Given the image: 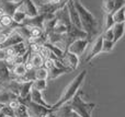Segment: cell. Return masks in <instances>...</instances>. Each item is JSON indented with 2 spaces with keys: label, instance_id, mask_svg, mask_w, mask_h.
I'll return each instance as SVG.
<instances>
[{
  "label": "cell",
  "instance_id": "d4e9b609",
  "mask_svg": "<svg viewBox=\"0 0 125 117\" xmlns=\"http://www.w3.org/2000/svg\"><path fill=\"white\" fill-rule=\"evenodd\" d=\"M103 37H104V39L114 42V33H113V28H109V30L104 31L103 32Z\"/></svg>",
  "mask_w": 125,
  "mask_h": 117
},
{
  "label": "cell",
  "instance_id": "f1b7e54d",
  "mask_svg": "<svg viewBox=\"0 0 125 117\" xmlns=\"http://www.w3.org/2000/svg\"><path fill=\"white\" fill-rule=\"evenodd\" d=\"M44 117H59L58 115H57L56 111H50L47 114H46Z\"/></svg>",
  "mask_w": 125,
  "mask_h": 117
},
{
  "label": "cell",
  "instance_id": "8fae6325",
  "mask_svg": "<svg viewBox=\"0 0 125 117\" xmlns=\"http://www.w3.org/2000/svg\"><path fill=\"white\" fill-rule=\"evenodd\" d=\"M22 42H25V38H24V37L22 36V35L20 34L17 30H15L14 32H13L12 34L8 37V39H7V41L1 45V48L2 49H6V48L12 47V46L22 43Z\"/></svg>",
  "mask_w": 125,
  "mask_h": 117
},
{
  "label": "cell",
  "instance_id": "3957f363",
  "mask_svg": "<svg viewBox=\"0 0 125 117\" xmlns=\"http://www.w3.org/2000/svg\"><path fill=\"white\" fill-rule=\"evenodd\" d=\"M70 106L76 113L79 114L81 117H92L91 116V113L94 109L95 104L94 103L84 102L82 100L81 95L77 93L75 95V98L70 101Z\"/></svg>",
  "mask_w": 125,
  "mask_h": 117
},
{
  "label": "cell",
  "instance_id": "4fadbf2b",
  "mask_svg": "<svg viewBox=\"0 0 125 117\" xmlns=\"http://www.w3.org/2000/svg\"><path fill=\"white\" fill-rule=\"evenodd\" d=\"M11 70L9 69V66L6 61L0 60V83H6L10 80H13L11 77Z\"/></svg>",
  "mask_w": 125,
  "mask_h": 117
},
{
  "label": "cell",
  "instance_id": "603a6c76",
  "mask_svg": "<svg viewBox=\"0 0 125 117\" xmlns=\"http://www.w3.org/2000/svg\"><path fill=\"white\" fill-rule=\"evenodd\" d=\"M115 46V43L113 41H108L104 39L103 45H102V53H111Z\"/></svg>",
  "mask_w": 125,
  "mask_h": 117
},
{
  "label": "cell",
  "instance_id": "836d02e7",
  "mask_svg": "<svg viewBox=\"0 0 125 117\" xmlns=\"http://www.w3.org/2000/svg\"><path fill=\"white\" fill-rule=\"evenodd\" d=\"M62 1H66V0H62Z\"/></svg>",
  "mask_w": 125,
  "mask_h": 117
},
{
  "label": "cell",
  "instance_id": "44dd1931",
  "mask_svg": "<svg viewBox=\"0 0 125 117\" xmlns=\"http://www.w3.org/2000/svg\"><path fill=\"white\" fill-rule=\"evenodd\" d=\"M114 2L115 0H103L102 1V9L105 14L114 12Z\"/></svg>",
  "mask_w": 125,
  "mask_h": 117
},
{
  "label": "cell",
  "instance_id": "8992f818",
  "mask_svg": "<svg viewBox=\"0 0 125 117\" xmlns=\"http://www.w3.org/2000/svg\"><path fill=\"white\" fill-rule=\"evenodd\" d=\"M67 8H68V12H69V18H70V22L73 25L77 26L78 28H82V24L80 21V17L79 13H78L77 9L75 7V2L73 0H67Z\"/></svg>",
  "mask_w": 125,
  "mask_h": 117
},
{
  "label": "cell",
  "instance_id": "52a82bcc",
  "mask_svg": "<svg viewBox=\"0 0 125 117\" xmlns=\"http://www.w3.org/2000/svg\"><path fill=\"white\" fill-rule=\"evenodd\" d=\"M103 41H104L103 34L99 35V36L94 39V42H93V44H92V47H91L90 53H89V55L87 56V58H86V63H90V60H92L95 56H98L99 54H101Z\"/></svg>",
  "mask_w": 125,
  "mask_h": 117
},
{
  "label": "cell",
  "instance_id": "d6986e66",
  "mask_svg": "<svg viewBox=\"0 0 125 117\" xmlns=\"http://www.w3.org/2000/svg\"><path fill=\"white\" fill-rule=\"evenodd\" d=\"M48 70L45 67L36 68L35 69V80H47L48 79Z\"/></svg>",
  "mask_w": 125,
  "mask_h": 117
},
{
  "label": "cell",
  "instance_id": "83f0119b",
  "mask_svg": "<svg viewBox=\"0 0 125 117\" xmlns=\"http://www.w3.org/2000/svg\"><path fill=\"white\" fill-rule=\"evenodd\" d=\"M7 57H8V55H7V52H6V49H0V60H6L7 59Z\"/></svg>",
  "mask_w": 125,
  "mask_h": 117
},
{
  "label": "cell",
  "instance_id": "277c9868",
  "mask_svg": "<svg viewBox=\"0 0 125 117\" xmlns=\"http://www.w3.org/2000/svg\"><path fill=\"white\" fill-rule=\"evenodd\" d=\"M88 45H89V38H87V37H84V38H77L69 44L67 50L73 53V54H76L77 56H81L84 53Z\"/></svg>",
  "mask_w": 125,
  "mask_h": 117
},
{
  "label": "cell",
  "instance_id": "4316f807",
  "mask_svg": "<svg viewBox=\"0 0 125 117\" xmlns=\"http://www.w3.org/2000/svg\"><path fill=\"white\" fill-rule=\"evenodd\" d=\"M125 7V0H115L114 2V11Z\"/></svg>",
  "mask_w": 125,
  "mask_h": 117
},
{
  "label": "cell",
  "instance_id": "ffe728a7",
  "mask_svg": "<svg viewBox=\"0 0 125 117\" xmlns=\"http://www.w3.org/2000/svg\"><path fill=\"white\" fill-rule=\"evenodd\" d=\"M112 15H113V18H114L115 23H121V22H124L125 23V7L114 11V12L112 13Z\"/></svg>",
  "mask_w": 125,
  "mask_h": 117
},
{
  "label": "cell",
  "instance_id": "7a4b0ae2",
  "mask_svg": "<svg viewBox=\"0 0 125 117\" xmlns=\"http://www.w3.org/2000/svg\"><path fill=\"white\" fill-rule=\"evenodd\" d=\"M75 7L77 9L80 17V21L82 24V28L87 33V36L90 39L93 35H95L98 31V21L94 15L81 3V2H75Z\"/></svg>",
  "mask_w": 125,
  "mask_h": 117
},
{
  "label": "cell",
  "instance_id": "5b68a950",
  "mask_svg": "<svg viewBox=\"0 0 125 117\" xmlns=\"http://www.w3.org/2000/svg\"><path fill=\"white\" fill-rule=\"evenodd\" d=\"M25 104L28 106L30 117H44L51 111V109L46 108V107L42 106L40 104H36V103L32 102V101H28Z\"/></svg>",
  "mask_w": 125,
  "mask_h": 117
},
{
  "label": "cell",
  "instance_id": "5bb4252c",
  "mask_svg": "<svg viewBox=\"0 0 125 117\" xmlns=\"http://www.w3.org/2000/svg\"><path fill=\"white\" fill-rule=\"evenodd\" d=\"M113 33H114V43L116 44L122 37L124 36L125 33V23L121 22V23H115L113 26Z\"/></svg>",
  "mask_w": 125,
  "mask_h": 117
},
{
  "label": "cell",
  "instance_id": "2e32d148",
  "mask_svg": "<svg viewBox=\"0 0 125 117\" xmlns=\"http://www.w3.org/2000/svg\"><path fill=\"white\" fill-rule=\"evenodd\" d=\"M12 74L17 78H22L24 74L28 72V69L25 67V63H17V65L12 66Z\"/></svg>",
  "mask_w": 125,
  "mask_h": 117
},
{
  "label": "cell",
  "instance_id": "484cf974",
  "mask_svg": "<svg viewBox=\"0 0 125 117\" xmlns=\"http://www.w3.org/2000/svg\"><path fill=\"white\" fill-rule=\"evenodd\" d=\"M1 112H2V113H3L6 116H12V117H14V109L11 108V107L8 106L7 104L4 105L3 107H2Z\"/></svg>",
  "mask_w": 125,
  "mask_h": 117
},
{
  "label": "cell",
  "instance_id": "6da1fadb",
  "mask_svg": "<svg viewBox=\"0 0 125 117\" xmlns=\"http://www.w3.org/2000/svg\"><path fill=\"white\" fill-rule=\"evenodd\" d=\"M86 76H87V71L86 70H82L78 76H76L73 80L70 81L68 85L65 88L64 92H62V96L59 98V100L57 101L55 104L52 105V109L51 111H56L57 108L62 107L64 104H67L69 103L73 98L75 95L79 92L80 88H81L82 83L84 82V79H86Z\"/></svg>",
  "mask_w": 125,
  "mask_h": 117
},
{
  "label": "cell",
  "instance_id": "ac0fdd59",
  "mask_svg": "<svg viewBox=\"0 0 125 117\" xmlns=\"http://www.w3.org/2000/svg\"><path fill=\"white\" fill-rule=\"evenodd\" d=\"M12 19H13V22L17 24H23L25 22V20L28 19V15L26 13L22 10L21 8H19L12 15Z\"/></svg>",
  "mask_w": 125,
  "mask_h": 117
},
{
  "label": "cell",
  "instance_id": "e0dca14e",
  "mask_svg": "<svg viewBox=\"0 0 125 117\" xmlns=\"http://www.w3.org/2000/svg\"><path fill=\"white\" fill-rule=\"evenodd\" d=\"M71 71V69H62V68H58L56 67V66H54V67L52 68L51 70H48V79L50 80H55L56 78H58V77H61L62 74L66 73V72H69Z\"/></svg>",
  "mask_w": 125,
  "mask_h": 117
},
{
  "label": "cell",
  "instance_id": "4dcf8cb0",
  "mask_svg": "<svg viewBox=\"0 0 125 117\" xmlns=\"http://www.w3.org/2000/svg\"><path fill=\"white\" fill-rule=\"evenodd\" d=\"M2 1H9V2H19L21 0H2Z\"/></svg>",
  "mask_w": 125,
  "mask_h": 117
},
{
  "label": "cell",
  "instance_id": "9c48e42d",
  "mask_svg": "<svg viewBox=\"0 0 125 117\" xmlns=\"http://www.w3.org/2000/svg\"><path fill=\"white\" fill-rule=\"evenodd\" d=\"M20 8L26 13L28 18H33L40 14L39 7L34 3L33 0H22V4Z\"/></svg>",
  "mask_w": 125,
  "mask_h": 117
},
{
  "label": "cell",
  "instance_id": "f546056e",
  "mask_svg": "<svg viewBox=\"0 0 125 117\" xmlns=\"http://www.w3.org/2000/svg\"><path fill=\"white\" fill-rule=\"evenodd\" d=\"M68 117H81V116H80L79 114H77V113H76V112L73 109V111L70 112V114H69V116H68Z\"/></svg>",
  "mask_w": 125,
  "mask_h": 117
},
{
  "label": "cell",
  "instance_id": "ba28073f",
  "mask_svg": "<svg viewBox=\"0 0 125 117\" xmlns=\"http://www.w3.org/2000/svg\"><path fill=\"white\" fill-rule=\"evenodd\" d=\"M66 67L70 68L71 70H76L79 66V56H77L76 54H73V53L66 50L65 52L64 57L61 59Z\"/></svg>",
  "mask_w": 125,
  "mask_h": 117
},
{
  "label": "cell",
  "instance_id": "30bf717a",
  "mask_svg": "<svg viewBox=\"0 0 125 117\" xmlns=\"http://www.w3.org/2000/svg\"><path fill=\"white\" fill-rule=\"evenodd\" d=\"M30 101H32V102L36 103V104L42 105V106L46 107V108H48V109H52V105L48 104V103L45 101V99H44L43 94H42V91H39V90L34 89V88H32V89H31Z\"/></svg>",
  "mask_w": 125,
  "mask_h": 117
},
{
  "label": "cell",
  "instance_id": "d6a6232c",
  "mask_svg": "<svg viewBox=\"0 0 125 117\" xmlns=\"http://www.w3.org/2000/svg\"><path fill=\"white\" fill-rule=\"evenodd\" d=\"M73 2H80V0H73Z\"/></svg>",
  "mask_w": 125,
  "mask_h": 117
},
{
  "label": "cell",
  "instance_id": "e575fe53",
  "mask_svg": "<svg viewBox=\"0 0 125 117\" xmlns=\"http://www.w3.org/2000/svg\"><path fill=\"white\" fill-rule=\"evenodd\" d=\"M0 2H1V0H0Z\"/></svg>",
  "mask_w": 125,
  "mask_h": 117
},
{
  "label": "cell",
  "instance_id": "7402d4cb",
  "mask_svg": "<svg viewBox=\"0 0 125 117\" xmlns=\"http://www.w3.org/2000/svg\"><path fill=\"white\" fill-rule=\"evenodd\" d=\"M32 88L34 89L39 90V91H45L46 88H47V80H34L33 81V84H32Z\"/></svg>",
  "mask_w": 125,
  "mask_h": 117
},
{
  "label": "cell",
  "instance_id": "1f68e13d",
  "mask_svg": "<svg viewBox=\"0 0 125 117\" xmlns=\"http://www.w3.org/2000/svg\"><path fill=\"white\" fill-rule=\"evenodd\" d=\"M3 106H4V104H0V111L2 109V107H3Z\"/></svg>",
  "mask_w": 125,
  "mask_h": 117
},
{
  "label": "cell",
  "instance_id": "7c38bea8",
  "mask_svg": "<svg viewBox=\"0 0 125 117\" xmlns=\"http://www.w3.org/2000/svg\"><path fill=\"white\" fill-rule=\"evenodd\" d=\"M21 4H22V0L19 2H9V1H2L1 0V2H0V7L4 11V13L11 15V17L21 7Z\"/></svg>",
  "mask_w": 125,
  "mask_h": 117
},
{
  "label": "cell",
  "instance_id": "cb8c5ba5",
  "mask_svg": "<svg viewBox=\"0 0 125 117\" xmlns=\"http://www.w3.org/2000/svg\"><path fill=\"white\" fill-rule=\"evenodd\" d=\"M115 24V21H114V18H113L112 13H109L106 14L105 17V23H104V31L105 30H109V28H112Z\"/></svg>",
  "mask_w": 125,
  "mask_h": 117
},
{
  "label": "cell",
  "instance_id": "9a60e30c",
  "mask_svg": "<svg viewBox=\"0 0 125 117\" xmlns=\"http://www.w3.org/2000/svg\"><path fill=\"white\" fill-rule=\"evenodd\" d=\"M30 60L32 63V65L34 66V68H41L44 66V61H45V58L44 56L41 54V53H33L30 57Z\"/></svg>",
  "mask_w": 125,
  "mask_h": 117
}]
</instances>
